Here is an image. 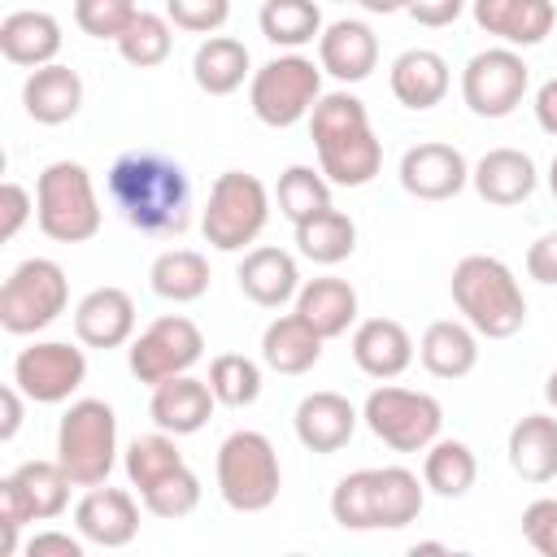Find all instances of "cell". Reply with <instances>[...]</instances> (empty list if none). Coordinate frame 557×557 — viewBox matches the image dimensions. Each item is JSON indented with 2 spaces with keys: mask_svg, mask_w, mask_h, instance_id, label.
<instances>
[{
  "mask_svg": "<svg viewBox=\"0 0 557 557\" xmlns=\"http://www.w3.org/2000/svg\"><path fill=\"white\" fill-rule=\"evenodd\" d=\"M109 200L144 235H183L191 226L187 170L157 148L122 152L109 165Z\"/></svg>",
  "mask_w": 557,
  "mask_h": 557,
  "instance_id": "cell-1",
  "label": "cell"
},
{
  "mask_svg": "<svg viewBox=\"0 0 557 557\" xmlns=\"http://www.w3.org/2000/svg\"><path fill=\"white\" fill-rule=\"evenodd\" d=\"M309 135L318 148V170L335 187H366L383 170V144L352 91H322L309 113Z\"/></svg>",
  "mask_w": 557,
  "mask_h": 557,
  "instance_id": "cell-2",
  "label": "cell"
},
{
  "mask_svg": "<svg viewBox=\"0 0 557 557\" xmlns=\"http://www.w3.org/2000/svg\"><path fill=\"white\" fill-rule=\"evenodd\" d=\"M426 483L405 466L352 470L331 492V518L344 531H400L418 522Z\"/></svg>",
  "mask_w": 557,
  "mask_h": 557,
  "instance_id": "cell-3",
  "label": "cell"
},
{
  "mask_svg": "<svg viewBox=\"0 0 557 557\" xmlns=\"http://www.w3.org/2000/svg\"><path fill=\"white\" fill-rule=\"evenodd\" d=\"M453 305L483 339H509L527 322V296L500 257L470 252L453 265Z\"/></svg>",
  "mask_w": 557,
  "mask_h": 557,
  "instance_id": "cell-4",
  "label": "cell"
},
{
  "mask_svg": "<svg viewBox=\"0 0 557 557\" xmlns=\"http://www.w3.org/2000/svg\"><path fill=\"white\" fill-rule=\"evenodd\" d=\"M35 222L57 244H87L100 231V196L83 161H52L35 178Z\"/></svg>",
  "mask_w": 557,
  "mask_h": 557,
  "instance_id": "cell-5",
  "label": "cell"
},
{
  "mask_svg": "<svg viewBox=\"0 0 557 557\" xmlns=\"http://www.w3.org/2000/svg\"><path fill=\"white\" fill-rule=\"evenodd\" d=\"M218 496L235 513H261L278 500L283 470L278 453L261 431H231L218 444Z\"/></svg>",
  "mask_w": 557,
  "mask_h": 557,
  "instance_id": "cell-6",
  "label": "cell"
},
{
  "mask_svg": "<svg viewBox=\"0 0 557 557\" xmlns=\"http://www.w3.org/2000/svg\"><path fill=\"white\" fill-rule=\"evenodd\" d=\"M57 461L74 487H96L117 466V413L104 400H74L57 422Z\"/></svg>",
  "mask_w": 557,
  "mask_h": 557,
  "instance_id": "cell-7",
  "label": "cell"
},
{
  "mask_svg": "<svg viewBox=\"0 0 557 557\" xmlns=\"http://www.w3.org/2000/svg\"><path fill=\"white\" fill-rule=\"evenodd\" d=\"M270 222V191L248 170H222L209 187L200 231L218 252H244Z\"/></svg>",
  "mask_w": 557,
  "mask_h": 557,
  "instance_id": "cell-8",
  "label": "cell"
},
{
  "mask_svg": "<svg viewBox=\"0 0 557 557\" xmlns=\"http://www.w3.org/2000/svg\"><path fill=\"white\" fill-rule=\"evenodd\" d=\"M318 100H322V65H313L300 52H283L261 70H252L248 78V109L257 122L274 131L305 122Z\"/></svg>",
  "mask_w": 557,
  "mask_h": 557,
  "instance_id": "cell-9",
  "label": "cell"
},
{
  "mask_svg": "<svg viewBox=\"0 0 557 557\" xmlns=\"http://www.w3.org/2000/svg\"><path fill=\"white\" fill-rule=\"evenodd\" d=\"M70 305V278L52 257H26L0 287V326L9 335H35L52 326Z\"/></svg>",
  "mask_w": 557,
  "mask_h": 557,
  "instance_id": "cell-10",
  "label": "cell"
},
{
  "mask_svg": "<svg viewBox=\"0 0 557 557\" xmlns=\"http://www.w3.org/2000/svg\"><path fill=\"white\" fill-rule=\"evenodd\" d=\"M361 422L370 426L374 440H383L392 453H426V444L440 440L444 409L431 392L413 387H374L361 405Z\"/></svg>",
  "mask_w": 557,
  "mask_h": 557,
  "instance_id": "cell-11",
  "label": "cell"
},
{
  "mask_svg": "<svg viewBox=\"0 0 557 557\" xmlns=\"http://www.w3.org/2000/svg\"><path fill=\"white\" fill-rule=\"evenodd\" d=\"M74 479L61 461H22L13 474L0 479V531L4 553H17V531L26 522H52L70 505Z\"/></svg>",
  "mask_w": 557,
  "mask_h": 557,
  "instance_id": "cell-12",
  "label": "cell"
},
{
  "mask_svg": "<svg viewBox=\"0 0 557 557\" xmlns=\"http://www.w3.org/2000/svg\"><path fill=\"white\" fill-rule=\"evenodd\" d=\"M200 357H205V335H200V326H196L191 318H183V313H165V318L148 322V326L131 339V348H126L131 374H135L139 383H148V387H157V383H165V379H174V374H187Z\"/></svg>",
  "mask_w": 557,
  "mask_h": 557,
  "instance_id": "cell-13",
  "label": "cell"
},
{
  "mask_svg": "<svg viewBox=\"0 0 557 557\" xmlns=\"http://www.w3.org/2000/svg\"><path fill=\"white\" fill-rule=\"evenodd\" d=\"M527 87H531V70L509 44L474 52L461 70V100L474 117H509L522 104Z\"/></svg>",
  "mask_w": 557,
  "mask_h": 557,
  "instance_id": "cell-14",
  "label": "cell"
},
{
  "mask_svg": "<svg viewBox=\"0 0 557 557\" xmlns=\"http://www.w3.org/2000/svg\"><path fill=\"white\" fill-rule=\"evenodd\" d=\"M87 379V357L83 348L65 339H39L13 357V383L26 392L35 405H61L70 400Z\"/></svg>",
  "mask_w": 557,
  "mask_h": 557,
  "instance_id": "cell-15",
  "label": "cell"
},
{
  "mask_svg": "<svg viewBox=\"0 0 557 557\" xmlns=\"http://www.w3.org/2000/svg\"><path fill=\"white\" fill-rule=\"evenodd\" d=\"M466 183H470V165L453 144L426 139L400 157V187L413 200H453Z\"/></svg>",
  "mask_w": 557,
  "mask_h": 557,
  "instance_id": "cell-16",
  "label": "cell"
},
{
  "mask_svg": "<svg viewBox=\"0 0 557 557\" xmlns=\"http://www.w3.org/2000/svg\"><path fill=\"white\" fill-rule=\"evenodd\" d=\"M74 527L96 548H126L139 535V505H135V496L126 487L96 483L74 505Z\"/></svg>",
  "mask_w": 557,
  "mask_h": 557,
  "instance_id": "cell-17",
  "label": "cell"
},
{
  "mask_svg": "<svg viewBox=\"0 0 557 557\" xmlns=\"http://www.w3.org/2000/svg\"><path fill=\"white\" fill-rule=\"evenodd\" d=\"M74 335L87 348H122L135 335V300L126 287H91L74 305Z\"/></svg>",
  "mask_w": 557,
  "mask_h": 557,
  "instance_id": "cell-18",
  "label": "cell"
},
{
  "mask_svg": "<svg viewBox=\"0 0 557 557\" xmlns=\"http://www.w3.org/2000/svg\"><path fill=\"white\" fill-rule=\"evenodd\" d=\"M357 418L361 413L352 409L348 396H339V392H309V396H300V405L292 413V426H296V440L309 453L331 457V453H339L352 440Z\"/></svg>",
  "mask_w": 557,
  "mask_h": 557,
  "instance_id": "cell-19",
  "label": "cell"
},
{
  "mask_svg": "<svg viewBox=\"0 0 557 557\" xmlns=\"http://www.w3.org/2000/svg\"><path fill=\"white\" fill-rule=\"evenodd\" d=\"M318 65L322 74L339 78V83H361L374 74L379 65V39L366 22L357 17H339L331 26H322L318 35Z\"/></svg>",
  "mask_w": 557,
  "mask_h": 557,
  "instance_id": "cell-20",
  "label": "cell"
},
{
  "mask_svg": "<svg viewBox=\"0 0 557 557\" xmlns=\"http://www.w3.org/2000/svg\"><path fill=\"white\" fill-rule=\"evenodd\" d=\"M239 292L261 305V309H283L287 300H296L300 292V265L287 248H274V244H261V248H248L239 270Z\"/></svg>",
  "mask_w": 557,
  "mask_h": 557,
  "instance_id": "cell-21",
  "label": "cell"
},
{
  "mask_svg": "<svg viewBox=\"0 0 557 557\" xmlns=\"http://www.w3.org/2000/svg\"><path fill=\"white\" fill-rule=\"evenodd\" d=\"M213 387L209 379H191V374H174L165 383L152 387V400H148V418L157 422V431H170V435H196L209 418H213Z\"/></svg>",
  "mask_w": 557,
  "mask_h": 557,
  "instance_id": "cell-22",
  "label": "cell"
},
{
  "mask_svg": "<svg viewBox=\"0 0 557 557\" xmlns=\"http://www.w3.org/2000/svg\"><path fill=\"white\" fill-rule=\"evenodd\" d=\"M470 13L479 30L505 39L509 48H535L557 22L553 0H470Z\"/></svg>",
  "mask_w": 557,
  "mask_h": 557,
  "instance_id": "cell-23",
  "label": "cell"
},
{
  "mask_svg": "<svg viewBox=\"0 0 557 557\" xmlns=\"http://www.w3.org/2000/svg\"><path fill=\"white\" fill-rule=\"evenodd\" d=\"M352 361L370 379H396L413 366V339L396 318H366L352 331Z\"/></svg>",
  "mask_w": 557,
  "mask_h": 557,
  "instance_id": "cell-24",
  "label": "cell"
},
{
  "mask_svg": "<svg viewBox=\"0 0 557 557\" xmlns=\"http://www.w3.org/2000/svg\"><path fill=\"white\" fill-rule=\"evenodd\" d=\"M22 104H26V117L39 122V126L70 122L83 109V78H78V70L61 65V61L30 70L26 83H22Z\"/></svg>",
  "mask_w": 557,
  "mask_h": 557,
  "instance_id": "cell-25",
  "label": "cell"
},
{
  "mask_svg": "<svg viewBox=\"0 0 557 557\" xmlns=\"http://www.w3.org/2000/svg\"><path fill=\"white\" fill-rule=\"evenodd\" d=\"M470 183H474L479 200L509 209V205H522L535 191L540 174H535V161L522 148H492V152H483L474 161Z\"/></svg>",
  "mask_w": 557,
  "mask_h": 557,
  "instance_id": "cell-26",
  "label": "cell"
},
{
  "mask_svg": "<svg viewBox=\"0 0 557 557\" xmlns=\"http://www.w3.org/2000/svg\"><path fill=\"white\" fill-rule=\"evenodd\" d=\"M448 61L435 48H405L387 70V87L405 109H435L448 96Z\"/></svg>",
  "mask_w": 557,
  "mask_h": 557,
  "instance_id": "cell-27",
  "label": "cell"
},
{
  "mask_svg": "<svg viewBox=\"0 0 557 557\" xmlns=\"http://www.w3.org/2000/svg\"><path fill=\"white\" fill-rule=\"evenodd\" d=\"M0 52L9 65H52L61 52V22L44 9H17L0 22Z\"/></svg>",
  "mask_w": 557,
  "mask_h": 557,
  "instance_id": "cell-28",
  "label": "cell"
},
{
  "mask_svg": "<svg viewBox=\"0 0 557 557\" xmlns=\"http://www.w3.org/2000/svg\"><path fill=\"white\" fill-rule=\"evenodd\" d=\"M418 361L435 379H466L479 366V331L461 318H440L418 339Z\"/></svg>",
  "mask_w": 557,
  "mask_h": 557,
  "instance_id": "cell-29",
  "label": "cell"
},
{
  "mask_svg": "<svg viewBox=\"0 0 557 557\" xmlns=\"http://www.w3.org/2000/svg\"><path fill=\"white\" fill-rule=\"evenodd\" d=\"M505 453L522 483L557 479V413H522L509 426Z\"/></svg>",
  "mask_w": 557,
  "mask_h": 557,
  "instance_id": "cell-30",
  "label": "cell"
},
{
  "mask_svg": "<svg viewBox=\"0 0 557 557\" xmlns=\"http://www.w3.org/2000/svg\"><path fill=\"white\" fill-rule=\"evenodd\" d=\"M296 313H300L322 339H335V335H344V331L357 322V287H352L348 278H335V274L309 278V283H300V292H296Z\"/></svg>",
  "mask_w": 557,
  "mask_h": 557,
  "instance_id": "cell-31",
  "label": "cell"
},
{
  "mask_svg": "<svg viewBox=\"0 0 557 557\" xmlns=\"http://www.w3.org/2000/svg\"><path fill=\"white\" fill-rule=\"evenodd\" d=\"M322 335L300 318V313H278L265 335H261V361L274 370V374H305L318 366L322 357Z\"/></svg>",
  "mask_w": 557,
  "mask_h": 557,
  "instance_id": "cell-32",
  "label": "cell"
},
{
  "mask_svg": "<svg viewBox=\"0 0 557 557\" xmlns=\"http://www.w3.org/2000/svg\"><path fill=\"white\" fill-rule=\"evenodd\" d=\"M191 78L205 96H231L252 78V57L235 35H209L191 57Z\"/></svg>",
  "mask_w": 557,
  "mask_h": 557,
  "instance_id": "cell-33",
  "label": "cell"
},
{
  "mask_svg": "<svg viewBox=\"0 0 557 557\" xmlns=\"http://www.w3.org/2000/svg\"><path fill=\"white\" fill-rule=\"evenodd\" d=\"M148 283L161 300L170 305H191L209 292V261L196 248H165L152 265H148Z\"/></svg>",
  "mask_w": 557,
  "mask_h": 557,
  "instance_id": "cell-34",
  "label": "cell"
},
{
  "mask_svg": "<svg viewBox=\"0 0 557 557\" xmlns=\"http://www.w3.org/2000/svg\"><path fill=\"white\" fill-rule=\"evenodd\" d=\"M479 479V461H474V448L466 440H435L426 444L422 453V483L426 492L444 496V500H457L474 487Z\"/></svg>",
  "mask_w": 557,
  "mask_h": 557,
  "instance_id": "cell-35",
  "label": "cell"
},
{
  "mask_svg": "<svg viewBox=\"0 0 557 557\" xmlns=\"http://www.w3.org/2000/svg\"><path fill=\"white\" fill-rule=\"evenodd\" d=\"M296 248L313 265H339L357 248V222L344 209L331 205L326 213H318V218H309V222L296 226Z\"/></svg>",
  "mask_w": 557,
  "mask_h": 557,
  "instance_id": "cell-36",
  "label": "cell"
},
{
  "mask_svg": "<svg viewBox=\"0 0 557 557\" xmlns=\"http://www.w3.org/2000/svg\"><path fill=\"white\" fill-rule=\"evenodd\" d=\"M257 26L274 48L296 52L322 35V9L318 0H265L257 13Z\"/></svg>",
  "mask_w": 557,
  "mask_h": 557,
  "instance_id": "cell-37",
  "label": "cell"
},
{
  "mask_svg": "<svg viewBox=\"0 0 557 557\" xmlns=\"http://www.w3.org/2000/svg\"><path fill=\"white\" fill-rule=\"evenodd\" d=\"M274 200H278V213L292 226H300V222H309V218L331 209V178L322 170H313V165H287L278 174Z\"/></svg>",
  "mask_w": 557,
  "mask_h": 557,
  "instance_id": "cell-38",
  "label": "cell"
},
{
  "mask_svg": "<svg viewBox=\"0 0 557 557\" xmlns=\"http://www.w3.org/2000/svg\"><path fill=\"white\" fill-rule=\"evenodd\" d=\"M170 48H174V22H170L165 13H148V9H139L135 22H131V26L122 30V39H117L122 61L135 65V70H157V65H165V61H170Z\"/></svg>",
  "mask_w": 557,
  "mask_h": 557,
  "instance_id": "cell-39",
  "label": "cell"
},
{
  "mask_svg": "<svg viewBox=\"0 0 557 557\" xmlns=\"http://www.w3.org/2000/svg\"><path fill=\"white\" fill-rule=\"evenodd\" d=\"M174 440H178V435H170V431H152V435H135V440L126 444L122 466H126V479H131L135 492L152 487L157 479H165L170 470L183 466V453H178Z\"/></svg>",
  "mask_w": 557,
  "mask_h": 557,
  "instance_id": "cell-40",
  "label": "cell"
},
{
  "mask_svg": "<svg viewBox=\"0 0 557 557\" xmlns=\"http://www.w3.org/2000/svg\"><path fill=\"white\" fill-rule=\"evenodd\" d=\"M209 387L218 396V405L226 409H248L261 396V366L244 352H218L209 361Z\"/></svg>",
  "mask_w": 557,
  "mask_h": 557,
  "instance_id": "cell-41",
  "label": "cell"
},
{
  "mask_svg": "<svg viewBox=\"0 0 557 557\" xmlns=\"http://www.w3.org/2000/svg\"><path fill=\"white\" fill-rule=\"evenodd\" d=\"M139 500H144V509L152 513V518H187L196 505H200V479L187 470V461L178 466V470H170L165 479H157L152 487H144L139 492Z\"/></svg>",
  "mask_w": 557,
  "mask_h": 557,
  "instance_id": "cell-42",
  "label": "cell"
},
{
  "mask_svg": "<svg viewBox=\"0 0 557 557\" xmlns=\"http://www.w3.org/2000/svg\"><path fill=\"white\" fill-rule=\"evenodd\" d=\"M139 4L135 0H74V22L91 39H122V30L135 22Z\"/></svg>",
  "mask_w": 557,
  "mask_h": 557,
  "instance_id": "cell-43",
  "label": "cell"
},
{
  "mask_svg": "<svg viewBox=\"0 0 557 557\" xmlns=\"http://www.w3.org/2000/svg\"><path fill=\"white\" fill-rule=\"evenodd\" d=\"M165 17L187 35H218L231 17V0H165Z\"/></svg>",
  "mask_w": 557,
  "mask_h": 557,
  "instance_id": "cell-44",
  "label": "cell"
},
{
  "mask_svg": "<svg viewBox=\"0 0 557 557\" xmlns=\"http://www.w3.org/2000/svg\"><path fill=\"white\" fill-rule=\"evenodd\" d=\"M522 535L535 553L557 557V496H540L522 509Z\"/></svg>",
  "mask_w": 557,
  "mask_h": 557,
  "instance_id": "cell-45",
  "label": "cell"
},
{
  "mask_svg": "<svg viewBox=\"0 0 557 557\" xmlns=\"http://www.w3.org/2000/svg\"><path fill=\"white\" fill-rule=\"evenodd\" d=\"M35 213V196L22 187V183H4L0 187V239L9 244V239H17V231L26 226V218Z\"/></svg>",
  "mask_w": 557,
  "mask_h": 557,
  "instance_id": "cell-46",
  "label": "cell"
},
{
  "mask_svg": "<svg viewBox=\"0 0 557 557\" xmlns=\"http://www.w3.org/2000/svg\"><path fill=\"white\" fill-rule=\"evenodd\" d=\"M466 4H470V0H409L405 13H409L418 26L440 30V26H453V22L466 13Z\"/></svg>",
  "mask_w": 557,
  "mask_h": 557,
  "instance_id": "cell-47",
  "label": "cell"
},
{
  "mask_svg": "<svg viewBox=\"0 0 557 557\" xmlns=\"http://www.w3.org/2000/svg\"><path fill=\"white\" fill-rule=\"evenodd\" d=\"M527 274L544 287H557V231L540 235L531 248H527Z\"/></svg>",
  "mask_w": 557,
  "mask_h": 557,
  "instance_id": "cell-48",
  "label": "cell"
},
{
  "mask_svg": "<svg viewBox=\"0 0 557 557\" xmlns=\"http://www.w3.org/2000/svg\"><path fill=\"white\" fill-rule=\"evenodd\" d=\"M83 535H70V531H35L26 540V553L30 557H44V553H61V557H83Z\"/></svg>",
  "mask_w": 557,
  "mask_h": 557,
  "instance_id": "cell-49",
  "label": "cell"
},
{
  "mask_svg": "<svg viewBox=\"0 0 557 557\" xmlns=\"http://www.w3.org/2000/svg\"><path fill=\"white\" fill-rule=\"evenodd\" d=\"M535 122H540V131L557 135V78H544L535 87Z\"/></svg>",
  "mask_w": 557,
  "mask_h": 557,
  "instance_id": "cell-50",
  "label": "cell"
},
{
  "mask_svg": "<svg viewBox=\"0 0 557 557\" xmlns=\"http://www.w3.org/2000/svg\"><path fill=\"white\" fill-rule=\"evenodd\" d=\"M22 387L17 383H9L4 392H0V405H4V422H0V440H13L17 435V426H22Z\"/></svg>",
  "mask_w": 557,
  "mask_h": 557,
  "instance_id": "cell-51",
  "label": "cell"
},
{
  "mask_svg": "<svg viewBox=\"0 0 557 557\" xmlns=\"http://www.w3.org/2000/svg\"><path fill=\"white\" fill-rule=\"evenodd\" d=\"M357 4H361L366 13H383V17H387V13H405V9H409V0H357Z\"/></svg>",
  "mask_w": 557,
  "mask_h": 557,
  "instance_id": "cell-52",
  "label": "cell"
},
{
  "mask_svg": "<svg viewBox=\"0 0 557 557\" xmlns=\"http://www.w3.org/2000/svg\"><path fill=\"white\" fill-rule=\"evenodd\" d=\"M544 400H548V409L557 413V370L548 374V383H544Z\"/></svg>",
  "mask_w": 557,
  "mask_h": 557,
  "instance_id": "cell-53",
  "label": "cell"
},
{
  "mask_svg": "<svg viewBox=\"0 0 557 557\" xmlns=\"http://www.w3.org/2000/svg\"><path fill=\"white\" fill-rule=\"evenodd\" d=\"M548 191H553V200H557V157L548 161Z\"/></svg>",
  "mask_w": 557,
  "mask_h": 557,
  "instance_id": "cell-54",
  "label": "cell"
},
{
  "mask_svg": "<svg viewBox=\"0 0 557 557\" xmlns=\"http://www.w3.org/2000/svg\"><path fill=\"white\" fill-rule=\"evenodd\" d=\"M418 553H444V544H413V557Z\"/></svg>",
  "mask_w": 557,
  "mask_h": 557,
  "instance_id": "cell-55",
  "label": "cell"
}]
</instances>
